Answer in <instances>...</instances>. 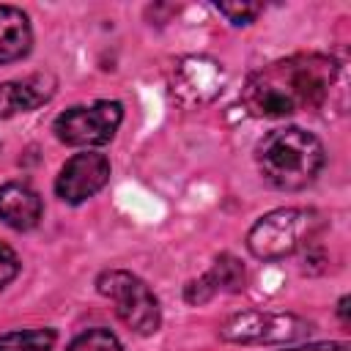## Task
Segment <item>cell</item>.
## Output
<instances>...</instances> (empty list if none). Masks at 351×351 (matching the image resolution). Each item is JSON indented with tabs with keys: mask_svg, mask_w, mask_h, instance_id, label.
<instances>
[{
	"mask_svg": "<svg viewBox=\"0 0 351 351\" xmlns=\"http://www.w3.org/2000/svg\"><path fill=\"white\" fill-rule=\"evenodd\" d=\"M41 197L33 186L22 181H8L0 186V219L14 230H30L41 219Z\"/></svg>",
	"mask_w": 351,
	"mask_h": 351,
	"instance_id": "cell-11",
	"label": "cell"
},
{
	"mask_svg": "<svg viewBox=\"0 0 351 351\" xmlns=\"http://www.w3.org/2000/svg\"><path fill=\"white\" fill-rule=\"evenodd\" d=\"M343 74L335 58L302 52L274 60L250 74L241 101L255 118H285L296 112H318L343 90Z\"/></svg>",
	"mask_w": 351,
	"mask_h": 351,
	"instance_id": "cell-1",
	"label": "cell"
},
{
	"mask_svg": "<svg viewBox=\"0 0 351 351\" xmlns=\"http://www.w3.org/2000/svg\"><path fill=\"white\" fill-rule=\"evenodd\" d=\"M110 178V159L96 151H82L74 154L58 173L55 178V192L63 203H82L93 197Z\"/></svg>",
	"mask_w": 351,
	"mask_h": 351,
	"instance_id": "cell-8",
	"label": "cell"
},
{
	"mask_svg": "<svg viewBox=\"0 0 351 351\" xmlns=\"http://www.w3.org/2000/svg\"><path fill=\"white\" fill-rule=\"evenodd\" d=\"M280 351H351L348 343H307V346H293V348H280Z\"/></svg>",
	"mask_w": 351,
	"mask_h": 351,
	"instance_id": "cell-17",
	"label": "cell"
},
{
	"mask_svg": "<svg viewBox=\"0 0 351 351\" xmlns=\"http://www.w3.org/2000/svg\"><path fill=\"white\" fill-rule=\"evenodd\" d=\"M66 351H123V346L110 329H88L77 335Z\"/></svg>",
	"mask_w": 351,
	"mask_h": 351,
	"instance_id": "cell-14",
	"label": "cell"
},
{
	"mask_svg": "<svg viewBox=\"0 0 351 351\" xmlns=\"http://www.w3.org/2000/svg\"><path fill=\"white\" fill-rule=\"evenodd\" d=\"M326 162L321 140L302 126H282L263 134L255 148V165L266 184L282 192L310 186Z\"/></svg>",
	"mask_w": 351,
	"mask_h": 351,
	"instance_id": "cell-2",
	"label": "cell"
},
{
	"mask_svg": "<svg viewBox=\"0 0 351 351\" xmlns=\"http://www.w3.org/2000/svg\"><path fill=\"white\" fill-rule=\"evenodd\" d=\"M310 332L307 318L274 310H241L219 324V337L228 343H296Z\"/></svg>",
	"mask_w": 351,
	"mask_h": 351,
	"instance_id": "cell-5",
	"label": "cell"
},
{
	"mask_svg": "<svg viewBox=\"0 0 351 351\" xmlns=\"http://www.w3.org/2000/svg\"><path fill=\"white\" fill-rule=\"evenodd\" d=\"M19 266H22V263H19V255H16L8 244L0 241V291L19 274Z\"/></svg>",
	"mask_w": 351,
	"mask_h": 351,
	"instance_id": "cell-16",
	"label": "cell"
},
{
	"mask_svg": "<svg viewBox=\"0 0 351 351\" xmlns=\"http://www.w3.org/2000/svg\"><path fill=\"white\" fill-rule=\"evenodd\" d=\"M33 47L30 19L16 5H0V63L22 60Z\"/></svg>",
	"mask_w": 351,
	"mask_h": 351,
	"instance_id": "cell-12",
	"label": "cell"
},
{
	"mask_svg": "<svg viewBox=\"0 0 351 351\" xmlns=\"http://www.w3.org/2000/svg\"><path fill=\"white\" fill-rule=\"evenodd\" d=\"M123 121V107L118 101H93V104H77L69 107L55 118V137L66 145H104L115 137L118 126Z\"/></svg>",
	"mask_w": 351,
	"mask_h": 351,
	"instance_id": "cell-6",
	"label": "cell"
},
{
	"mask_svg": "<svg viewBox=\"0 0 351 351\" xmlns=\"http://www.w3.org/2000/svg\"><path fill=\"white\" fill-rule=\"evenodd\" d=\"M222 85H225L222 66L206 55L181 58L170 71V93L184 107H200L214 101Z\"/></svg>",
	"mask_w": 351,
	"mask_h": 351,
	"instance_id": "cell-7",
	"label": "cell"
},
{
	"mask_svg": "<svg viewBox=\"0 0 351 351\" xmlns=\"http://www.w3.org/2000/svg\"><path fill=\"white\" fill-rule=\"evenodd\" d=\"M244 282H247L244 263L225 252L211 263V269L206 274H200L197 280H192L184 288V299L189 304H203V302L214 299L217 293H239V291H244Z\"/></svg>",
	"mask_w": 351,
	"mask_h": 351,
	"instance_id": "cell-9",
	"label": "cell"
},
{
	"mask_svg": "<svg viewBox=\"0 0 351 351\" xmlns=\"http://www.w3.org/2000/svg\"><path fill=\"white\" fill-rule=\"evenodd\" d=\"M217 11L228 16V22L233 25H250L263 11V5L261 3H217Z\"/></svg>",
	"mask_w": 351,
	"mask_h": 351,
	"instance_id": "cell-15",
	"label": "cell"
},
{
	"mask_svg": "<svg viewBox=\"0 0 351 351\" xmlns=\"http://www.w3.org/2000/svg\"><path fill=\"white\" fill-rule=\"evenodd\" d=\"M337 315H340L343 324H348V296H343V299L337 302Z\"/></svg>",
	"mask_w": 351,
	"mask_h": 351,
	"instance_id": "cell-18",
	"label": "cell"
},
{
	"mask_svg": "<svg viewBox=\"0 0 351 351\" xmlns=\"http://www.w3.org/2000/svg\"><path fill=\"white\" fill-rule=\"evenodd\" d=\"M55 77L52 74H30L25 80H14V82H0V121L16 115V112H27L36 110L38 104L49 101L55 93Z\"/></svg>",
	"mask_w": 351,
	"mask_h": 351,
	"instance_id": "cell-10",
	"label": "cell"
},
{
	"mask_svg": "<svg viewBox=\"0 0 351 351\" xmlns=\"http://www.w3.org/2000/svg\"><path fill=\"white\" fill-rule=\"evenodd\" d=\"M321 230V217L313 208H274L263 214L247 233V250L261 261H280L307 247Z\"/></svg>",
	"mask_w": 351,
	"mask_h": 351,
	"instance_id": "cell-3",
	"label": "cell"
},
{
	"mask_svg": "<svg viewBox=\"0 0 351 351\" xmlns=\"http://www.w3.org/2000/svg\"><path fill=\"white\" fill-rule=\"evenodd\" d=\"M55 346L52 329H16L0 335V351H49Z\"/></svg>",
	"mask_w": 351,
	"mask_h": 351,
	"instance_id": "cell-13",
	"label": "cell"
},
{
	"mask_svg": "<svg viewBox=\"0 0 351 351\" xmlns=\"http://www.w3.org/2000/svg\"><path fill=\"white\" fill-rule=\"evenodd\" d=\"M96 291L107 296L115 304V315L137 335H154L162 324L159 299L148 288L145 280H140L132 271L110 269L96 277Z\"/></svg>",
	"mask_w": 351,
	"mask_h": 351,
	"instance_id": "cell-4",
	"label": "cell"
}]
</instances>
